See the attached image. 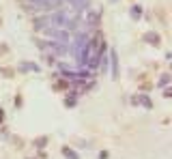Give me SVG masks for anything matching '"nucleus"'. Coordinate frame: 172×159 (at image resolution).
<instances>
[{
	"instance_id": "nucleus-6",
	"label": "nucleus",
	"mask_w": 172,
	"mask_h": 159,
	"mask_svg": "<svg viewBox=\"0 0 172 159\" xmlns=\"http://www.w3.org/2000/svg\"><path fill=\"white\" fill-rule=\"evenodd\" d=\"M168 82H170V75H168V73H164V75H161V80H159V86H166Z\"/></svg>"
},
{
	"instance_id": "nucleus-5",
	"label": "nucleus",
	"mask_w": 172,
	"mask_h": 159,
	"mask_svg": "<svg viewBox=\"0 0 172 159\" xmlns=\"http://www.w3.org/2000/svg\"><path fill=\"white\" fill-rule=\"evenodd\" d=\"M129 13H131V17H140V15H142V9H140V6H131Z\"/></svg>"
},
{
	"instance_id": "nucleus-10",
	"label": "nucleus",
	"mask_w": 172,
	"mask_h": 159,
	"mask_svg": "<svg viewBox=\"0 0 172 159\" xmlns=\"http://www.w3.org/2000/svg\"><path fill=\"white\" fill-rule=\"evenodd\" d=\"M2 118H4V112H2V110H0V122H2Z\"/></svg>"
},
{
	"instance_id": "nucleus-4",
	"label": "nucleus",
	"mask_w": 172,
	"mask_h": 159,
	"mask_svg": "<svg viewBox=\"0 0 172 159\" xmlns=\"http://www.w3.org/2000/svg\"><path fill=\"white\" fill-rule=\"evenodd\" d=\"M146 41H148V43H155V45H159V35H155V32H148V35H146Z\"/></svg>"
},
{
	"instance_id": "nucleus-8",
	"label": "nucleus",
	"mask_w": 172,
	"mask_h": 159,
	"mask_svg": "<svg viewBox=\"0 0 172 159\" xmlns=\"http://www.w3.org/2000/svg\"><path fill=\"white\" fill-rule=\"evenodd\" d=\"M65 103H67V108H73V103H75V99H67Z\"/></svg>"
},
{
	"instance_id": "nucleus-7",
	"label": "nucleus",
	"mask_w": 172,
	"mask_h": 159,
	"mask_svg": "<svg viewBox=\"0 0 172 159\" xmlns=\"http://www.w3.org/2000/svg\"><path fill=\"white\" fill-rule=\"evenodd\" d=\"M45 140H47V138H39V140H37V146H45Z\"/></svg>"
},
{
	"instance_id": "nucleus-3",
	"label": "nucleus",
	"mask_w": 172,
	"mask_h": 159,
	"mask_svg": "<svg viewBox=\"0 0 172 159\" xmlns=\"http://www.w3.org/2000/svg\"><path fill=\"white\" fill-rule=\"evenodd\" d=\"M62 155H65L67 159H80V157H78V153H75V151H71L69 146H65V148H62Z\"/></svg>"
},
{
	"instance_id": "nucleus-9",
	"label": "nucleus",
	"mask_w": 172,
	"mask_h": 159,
	"mask_svg": "<svg viewBox=\"0 0 172 159\" xmlns=\"http://www.w3.org/2000/svg\"><path fill=\"white\" fill-rule=\"evenodd\" d=\"M0 52H6V45H0Z\"/></svg>"
},
{
	"instance_id": "nucleus-2",
	"label": "nucleus",
	"mask_w": 172,
	"mask_h": 159,
	"mask_svg": "<svg viewBox=\"0 0 172 159\" xmlns=\"http://www.w3.org/2000/svg\"><path fill=\"white\" fill-rule=\"evenodd\" d=\"M19 69H22V71H35V73L41 71L39 65H35V62H19Z\"/></svg>"
},
{
	"instance_id": "nucleus-1",
	"label": "nucleus",
	"mask_w": 172,
	"mask_h": 159,
	"mask_svg": "<svg viewBox=\"0 0 172 159\" xmlns=\"http://www.w3.org/2000/svg\"><path fill=\"white\" fill-rule=\"evenodd\" d=\"M131 101H133V103H142L144 108H153V103H151V99H148L146 95H135Z\"/></svg>"
}]
</instances>
